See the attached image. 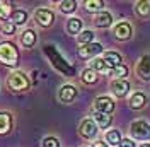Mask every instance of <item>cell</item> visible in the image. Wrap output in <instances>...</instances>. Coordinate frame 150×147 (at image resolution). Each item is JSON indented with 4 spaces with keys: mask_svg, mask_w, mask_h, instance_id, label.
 Instances as JSON below:
<instances>
[{
    "mask_svg": "<svg viewBox=\"0 0 150 147\" xmlns=\"http://www.w3.org/2000/svg\"><path fill=\"white\" fill-rule=\"evenodd\" d=\"M77 39H79V43H80L82 46L89 45V43H92V39H94V33H92V31H89V29L80 31V34L77 36Z\"/></svg>",
    "mask_w": 150,
    "mask_h": 147,
    "instance_id": "484cf974",
    "label": "cell"
},
{
    "mask_svg": "<svg viewBox=\"0 0 150 147\" xmlns=\"http://www.w3.org/2000/svg\"><path fill=\"white\" fill-rule=\"evenodd\" d=\"M45 53L48 55V58L51 60V65L55 67L58 72H62V74H65V75H68V77H72L75 74L74 70V67L67 62L63 56L60 55L58 51H56V48L55 46H51V45H46L45 46Z\"/></svg>",
    "mask_w": 150,
    "mask_h": 147,
    "instance_id": "6da1fadb",
    "label": "cell"
},
{
    "mask_svg": "<svg viewBox=\"0 0 150 147\" xmlns=\"http://www.w3.org/2000/svg\"><path fill=\"white\" fill-rule=\"evenodd\" d=\"M103 51V45L101 43H89V45H84L79 48V55L82 58H92V56H97Z\"/></svg>",
    "mask_w": 150,
    "mask_h": 147,
    "instance_id": "52a82bcc",
    "label": "cell"
},
{
    "mask_svg": "<svg viewBox=\"0 0 150 147\" xmlns=\"http://www.w3.org/2000/svg\"><path fill=\"white\" fill-rule=\"evenodd\" d=\"M12 127V118L9 113H0V133H7Z\"/></svg>",
    "mask_w": 150,
    "mask_h": 147,
    "instance_id": "44dd1931",
    "label": "cell"
},
{
    "mask_svg": "<svg viewBox=\"0 0 150 147\" xmlns=\"http://www.w3.org/2000/svg\"><path fill=\"white\" fill-rule=\"evenodd\" d=\"M43 147H60V142L55 137H46L43 140Z\"/></svg>",
    "mask_w": 150,
    "mask_h": 147,
    "instance_id": "4dcf8cb0",
    "label": "cell"
},
{
    "mask_svg": "<svg viewBox=\"0 0 150 147\" xmlns=\"http://www.w3.org/2000/svg\"><path fill=\"white\" fill-rule=\"evenodd\" d=\"M111 89H112V92H114L118 98H125V96L130 92V82H128V81H125V79L112 81Z\"/></svg>",
    "mask_w": 150,
    "mask_h": 147,
    "instance_id": "8fae6325",
    "label": "cell"
},
{
    "mask_svg": "<svg viewBox=\"0 0 150 147\" xmlns=\"http://www.w3.org/2000/svg\"><path fill=\"white\" fill-rule=\"evenodd\" d=\"M94 24H96L97 28H109V26L112 24V16L109 14V12H106V10H101V12L96 14Z\"/></svg>",
    "mask_w": 150,
    "mask_h": 147,
    "instance_id": "4fadbf2b",
    "label": "cell"
},
{
    "mask_svg": "<svg viewBox=\"0 0 150 147\" xmlns=\"http://www.w3.org/2000/svg\"><path fill=\"white\" fill-rule=\"evenodd\" d=\"M79 132H80V135L84 138H94L97 135V125H96V121L91 118L84 120L82 123H80V127H79Z\"/></svg>",
    "mask_w": 150,
    "mask_h": 147,
    "instance_id": "8992f818",
    "label": "cell"
},
{
    "mask_svg": "<svg viewBox=\"0 0 150 147\" xmlns=\"http://www.w3.org/2000/svg\"><path fill=\"white\" fill-rule=\"evenodd\" d=\"M94 106H96V111L109 115V113H112V110H114V101H112L111 98H108V96H101V98L96 99Z\"/></svg>",
    "mask_w": 150,
    "mask_h": 147,
    "instance_id": "9c48e42d",
    "label": "cell"
},
{
    "mask_svg": "<svg viewBox=\"0 0 150 147\" xmlns=\"http://www.w3.org/2000/svg\"><path fill=\"white\" fill-rule=\"evenodd\" d=\"M34 19H36V22L39 24V26L48 28V26L53 24V21H55V14H53L50 9H38L36 12H34Z\"/></svg>",
    "mask_w": 150,
    "mask_h": 147,
    "instance_id": "5b68a950",
    "label": "cell"
},
{
    "mask_svg": "<svg viewBox=\"0 0 150 147\" xmlns=\"http://www.w3.org/2000/svg\"><path fill=\"white\" fill-rule=\"evenodd\" d=\"M10 19H12L14 24H24L28 21V12L26 10H14L10 14Z\"/></svg>",
    "mask_w": 150,
    "mask_h": 147,
    "instance_id": "cb8c5ba5",
    "label": "cell"
},
{
    "mask_svg": "<svg viewBox=\"0 0 150 147\" xmlns=\"http://www.w3.org/2000/svg\"><path fill=\"white\" fill-rule=\"evenodd\" d=\"M147 103V96L143 92H135L133 96L130 98V106L133 110H142Z\"/></svg>",
    "mask_w": 150,
    "mask_h": 147,
    "instance_id": "5bb4252c",
    "label": "cell"
},
{
    "mask_svg": "<svg viewBox=\"0 0 150 147\" xmlns=\"http://www.w3.org/2000/svg\"><path fill=\"white\" fill-rule=\"evenodd\" d=\"M82 82L85 84H94L97 82V72H94L92 69H87L82 72Z\"/></svg>",
    "mask_w": 150,
    "mask_h": 147,
    "instance_id": "4316f807",
    "label": "cell"
},
{
    "mask_svg": "<svg viewBox=\"0 0 150 147\" xmlns=\"http://www.w3.org/2000/svg\"><path fill=\"white\" fill-rule=\"evenodd\" d=\"M114 36L118 38V39H121V41H125V39H130L131 38V26L128 24V22H118L116 26H114Z\"/></svg>",
    "mask_w": 150,
    "mask_h": 147,
    "instance_id": "7c38bea8",
    "label": "cell"
},
{
    "mask_svg": "<svg viewBox=\"0 0 150 147\" xmlns=\"http://www.w3.org/2000/svg\"><path fill=\"white\" fill-rule=\"evenodd\" d=\"M75 9H77V2H75V0H63V2L60 4V10H62L63 14H72Z\"/></svg>",
    "mask_w": 150,
    "mask_h": 147,
    "instance_id": "83f0119b",
    "label": "cell"
},
{
    "mask_svg": "<svg viewBox=\"0 0 150 147\" xmlns=\"http://www.w3.org/2000/svg\"><path fill=\"white\" fill-rule=\"evenodd\" d=\"M91 69L94 72H109L111 74V67L104 62V58H94L91 62Z\"/></svg>",
    "mask_w": 150,
    "mask_h": 147,
    "instance_id": "e0dca14e",
    "label": "cell"
},
{
    "mask_svg": "<svg viewBox=\"0 0 150 147\" xmlns=\"http://www.w3.org/2000/svg\"><path fill=\"white\" fill-rule=\"evenodd\" d=\"M140 147H150V144H142Z\"/></svg>",
    "mask_w": 150,
    "mask_h": 147,
    "instance_id": "836d02e7",
    "label": "cell"
},
{
    "mask_svg": "<svg viewBox=\"0 0 150 147\" xmlns=\"http://www.w3.org/2000/svg\"><path fill=\"white\" fill-rule=\"evenodd\" d=\"M92 147H109V146H108V144H104L103 140H96Z\"/></svg>",
    "mask_w": 150,
    "mask_h": 147,
    "instance_id": "d6a6232c",
    "label": "cell"
},
{
    "mask_svg": "<svg viewBox=\"0 0 150 147\" xmlns=\"http://www.w3.org/2000/svg\"><path fill=\"white\" fill-rule=\"evenodd\" d=\"M130 132L135 140H150V125L143 120H135L130 127Z\"/></svg>",
    "mask_w": 150,
    "mask_h": 147,
    "instance_id": "3957f363",
    "label": "cell"
},
{
    "mask_svg": "<svg viewBox=\"0 0 150 147\" xmlns=\"http://www.w3.org/2000/svg\"><path fill=\"white\" fill-rule=\"evenodd\" d=\"M111 75L116 79V81H120V79H125L126 75H128V67L126 65H118V67H114L111 69Z\"/></svg>",
    "mask_w": 150,
    "mask_h": 147,
    "instance_id": "d4e9b609",
    "label": "cell"
},
{
    "mask_svg": "<svg viewBox=\"0 0 150 147\" xmlns=\"http://www.w3.org/2000/svg\"><path fill=\"white\" fill-rule=\"evenodd\" d=\"M58 98L62 103H72L77 98V87L75 86H70V84H65L60 92H58Z\"/></svg>",
    "mask_w": 150,
    "mask_h": 147,
    "instance_id": "30bf717a",
    "label": "cell"
},
{
    "mask_svg": "<svg viewBox=\"0 0 150 147\" xmlns=\"http://www.w3.org/2000/svg\"><path fill=\"white\" fill-rule=\"evenodd\" d=\"M135 12H137L140 17H149L150 16V0L137 2V5H135Z\"/></svg>",
    "mask_w": 150,
    "mask_h": 147,
    "instance_id": "ac0fdd59",
    "label": "cell"
},
{
    "mask_svg": "<svg viewBox=\"0 0 150 147\" xmlns=\"http://www.w3.org/2000/svg\"><path fill=\"white\" fill-rule=\"evenodd\" d=\"M7 86H9L12 91H26L29 87V81H28V77H26V74L17 70V72H14L9 75Z\"/></svg>",
    "mask_w": 150,
    "mask_h": 147,
    "instance_id": "277c9868",
    "label": "cell"
},
{
    "mask_svg": "<svg viewBox=\"0 0 150 147\" xmlns=\"http://www.w3.org/2000/svg\"><path fill=\"white\" fill-rule=\"evenodd\" d=\"M19 60V51L12 43H2L0 45V62L5 65H16Z\"/></svg>",
    "mask_w": 150,
    "mask_h": 147,
    "instance_id": "7a4b0ae2",
    "label": "cell"
},
{
    "mask_svg": "<svg viewBox=\"0 0 150 147\" xmlns=\"http://www.w3.org/2000/svg\"><path fill=\"white\" fill-rule=\"evenodd\" d=\"M10 10H12V4L9 2H0V17L5 19L7 16H10Z\"/></svg>",
    "mask_w": 150,
    "mask_h": 147,
    "instance_id": "f546056e",
    "label": "cell"
},
{
    "mask_svg": "<svg viewBox=\"0 0 150 147\" xmlns=\"http://www.w3.org/2000/svg\"><path fill=\"white\" fill-rule=\"evenodd\" d=\"M104 7L103 0H87L85 2V10L87 12H101Z\"/></svg>",
    "mask_w": 150,
    "mask_h": 147,
    "instance_id": "603a6c76",
    "label": "cell"
},
{
    "mask_svg": "<svg viewBox=\"0 0 150 147\" xmlns=\"http://www.w3.org/2000/svg\"><path fill=\"white\" fill-rule=\"evenodd\" d=\"M106 142L111 144V146H120L121 144V135L118 130H109L106 132Z\"/></svg>",
    "mask_w": 150,
    "mask_h": 147,
    "instance_id": "7402d4cb",
    "label": "cell"
},
{
    "mask_svg": "<svg viewBox=\"0 0 150 147\" xmlns=\"http://www.w3.org/2000/svg\"><path fill=\"white\" fill-rule=\"evenodd\" d=\"M104 62L109 65L111 69H114V67L121 65V55L116 53V51H106L104 53Z\"/></svg>",
    "mask_w": 150,
    "mask_h": 147,
    "instance_id": "2e32d148",
    "label": "cell"
},
{
    "mask_svg": "<svg viewBox=\"0 0 150 147\" xmlns=\"http://www.w3.org/2000/svg\"><path fill=\"white\" fill-rule=\"evenodd\" d=\"M2 31H4V34H14V31H16V24H14L12 21L4 19V21H2Z\"/></svg>",
    "mask_w": 150,
    "mask_h": 147,
    "instance_id": "f1b7e54d",
    "label": "cell"
},
{
    "mask_svg": "<svg viewBox=\"0 0 150 147\" xmlns=\"http://www.w3.org/2000/svg\"><path fill=\"white\" fill-rule=\"evenodd\" d=\"M120 147H137V144L131 140V138H121V144Z\"/></svg>",
    "mask_w": 150,
    "mask_h": 147,
    "instance_id": "1f68e13d",
    "label": "cell"
},
{
    "mask_svg": "<svg viewBox=\"0 0 150 147\" xmlns=\"http://www.w3.org/2000/svg\"><path fill=\"white\" fill-rule=\"evenodd\" d=\"M21 41H22V45L31 48V46L36 43V33L33 31V29H28V31H24L22 33V36H21Z\"/></svg>",
    "mask_w": 150,
    "mask_h": 147,
    "instance_id": "ffe728a7",
    "label": "cell"
},
{
    "mask_svg": "<svg viewBox=\"0 0 150 147\" xmlns=\"http://www.w3.org/2000/svg\"><path fill=\"white\" fill-rule=\"evenodd\" d=\"M94 121H96L97 128H108V127L111 125V116L106 115V113H99V111H96V113H94Z\"/></svg>",
    "mask_w": 150,
    "mask_h": 147,
    "instance_id": "9a60e30c",
    "label": "cell"
},
{
    "mask_svg": "<svg viewBox=\"0 0 150 147\" xmlns=\"http://www.w3.org/2000/svg\"><path fill=\"white\" fill-rule=\"evenodd\" d=\"M137 74L142 81L149 82L150 81V55H143L137 65Z\"/></svg>",
    "mask_w": 150,
    "mask_h": 147,
    "instance_id": "ba28073f",
    "label": "cell"
},
{
    "mask_svg": "<svg viewBox=\"0 0 150 147\" xmlns=\"http://www.w3.org/2000/svg\"><path fill=\"white\" fill-rule=\"evenodd\" d=\"M80 29H82V21L79 17H72L67 22V31L70 34H80Z\"/></svg>",
    "mask_w": 150,
    "mask_h": 147,
    "instance_id": "d6986e66",
    "label": "cell"
}]
</instances>
